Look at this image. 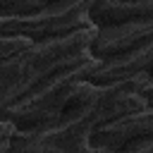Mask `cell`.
<instances>
[{
  "label": "cell",
  "mask_w": 153,
  "mask_h": 153,
  "mask_svg": "<svg viewBox=\"0 0 153 153\" xmlns=\"http://www.w3.org/2000/svg\"><path fill=\"white\" fill-rule=\"evenodd\" d=\"M96 65H98V60L86 57V60L72 62V65L57 69L41 86H36L29 96H24L22 100H17L7 110H2L0 120L10 122L19 134L48 129L60 117V112L67 105V98L74 91V86L81 79H86Z\"/></svg>",
  "instance_id": "cell-1"
},
{
  "label": "cell",
  "mask_w": 153,
  "mask_h": 153,
  "mask_svg": "<svg viewBox=\"0 0 153 153\" xmlns=\"http://www.w3.org/2000/svg\"><path fill=\"white\" fill-rule=\"evenodd\" d=\"M88 5L91 2H76V0L48 2V7L33 17L2 22L0 33L2 36H22L31 43L62 38V36H69V33H76V31L91 26Z\"/></svg>",
  "instance_id": "cell-2"
},
{
  "label": "cell",
  "mask_w": 153,
  "mask_h": 153,
  "mask_svg": "<svg viewBox=\"0 0 153 153\" xmlns=\"http://www.w3.org/2000/svg\"><path fill=\"white\" fill-rule=\"evenodd\" d=\"M153 41V19L129 22L110 29H98L93 43H91V57L98 62L115 60L120 55H127L141 45Z\"/></svg>",
  "instance_id": "cell-3"
},
{
  "label": "cell",
  "mask_w": 153,
  "mask_h": 153,
  "mask_svg": "<svg viewBox=\"0 0 153 153\" xmlns=\"http://www.w3.org/2000/svg\"><path fill=\"white\" fill-rule=\"evenodd\" d=\"M151 136H153V108H146V110L120 117V120L96 129L91 136V143L108 153H120V151L129 148L131 143L151 139Z\"/></svg>",
  "instance_id": "cell-4"
},
{
  "label": "cell",
  "mask_w": 153,
  "mask_h": 153,
  "mask_svg": "<svg viewBox=\"0 0 153 153\" xmlns=\"http://www.w3.org/2000/svg\"><path fill=\"white\" fill-rule=\"evenodd\" d=\"M151 72H153V41L115 60L98 62L86 76V81L96 86H112V84H122V81H129V79H136Z\"/></svg>",
  "instance_id": "cell-5"
},
{
  "label": "cell",
  "mask_w": 153,
  "mask_h": 153,
  "mask_svg": "<svg viewBox=\"0 0 153 153\" xmlns=\"http://www.w3.org/2000/svg\"><path fill=\"white\" fill-rule=\"evenodd\" d=\"M141 19H153V0H141V2L98 0L88 5V22L96 29H110V26L141 22Z\"/></svg>",
  "instance_id": "cell-6"
},
{
  "label": "cell",
  "mask_w": 153,
  "mask_h": 153,
  "mask_svg": "<svg viewBox=\"0 0 153 153\" xmlns=\"http://www.w3.org/2000/svg\"><path fill=\"white\" fill-rule=\"evenodd\" d=\"M48 7L45 0H0V19H26Z\"/></svg>",
  "instance_id": "cell-7"
},
{
  "label": "cell",
  "mask_w": 153,
  "mask_h": 153,
  "mask_svg": "<svg viewBox=\"0 0 153 153\" xmlns=\"http://www.w3.org/2000/svg\"><path fill=\"white\" fill-rule=\"evenodd\" d=\"M120 153H153V136L143 139V141H136V143H131L129 148H124Z\"/></svg>",
  "instance_id": "cell-8"
},
{
  "label": "cell",
  "mask_w": 153,
  "mask_h": 153,
  "mask_svg": "<svg viewBox=\"0 0 153 153\" xmlns=\"http://www.w3.org/2000/svg\"><path fill=\"white\" fill-rule=\"evenodd\" d=\"M151 74H153V72H151Z\"/></svg>",
  "instance_id": "cell-9"
}]
</instances>
